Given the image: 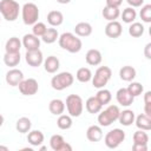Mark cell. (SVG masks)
<instances>
[{"label":"cell","instance_id":"1","mask_svg":"<svg viewBox=\"0 0 151 151\" xmlns=\"http://www.w3.org/2000/svg\"><path fill=\"white\" fill-rule=\"evenodd\" d=\"M58 41H59V46L70 53H78L83 47V42L80 38H78V35L71 32H65L61 35H59Z\"/></svg>","mask_w":151,"mask_h":151},{"label":"cell","instance_id":"2","mask_svg":"<svg viewBox=\"0 0 151 151\" xmlns=\"http://www.w3.org/2000/svg\"><path fill=\"white\" fill-rule=\"evenodd\" d=\"M20 9L21 8L15 0H0V13L7 21H15Z\"/></svg>","mask_w":151,"mask_h":151},{"label":"cell","instance_id":"3","mask_svg":"<svg viewBox=\"0 0 151 151\" xmlns=\"http://www.w3.org/2000/svg\"><path fill=\"white\" fill-rule=\"evenodd\" d=\"M120 110L117 105H109L104 111H100L98 114V123L100 126H110L113 122L118 120Z\"/></svg>","mask_w":151,"mask_h":151},{"label":"cell","instance_id":"4","mask_svg":"<svg viewBox=\"0 0 151 151\" xmlns=\"http://www.w3.org/2000/svg\"><path fill=\"white\" fill-rule=\"evenodd\" d=\"M21 18L25 25H34L39 19V8L33 2H26L21 7Z\"/></svg>","mask_w":151,"mask_h":151},{"label":"cell","instance_id":"5","mask_svg":"<svg viewBox=\"0 0 151 151\" xmlns=\"http://www.w3.org/2000/svg\"><path fill=\"white\" fill-rule=\"evenodd\" d=\"M74 81V77L71 72H60L57 76H54L51 79V86L52 88L57 91H63L67 87H70Z\"/></svg>","mask_w":151,"mask_h":151},{"label":"cell","instance_id":"6","mask_svg":"<svg viewBox=\"0 0 151 151\" xmlns=\"http://www.w3.org/2000/svg\"><path fill=\"white\" fill-rule=\"evenodd\" d=\"M65 106L71 117H79L84 110V103L80 96L78 94H68L66 98Z\"/></svg>","mask_w":151,"mask_h":151},{"label":"cell","instance_id":"7","mask_svg":"<svg viewBox=\"0 0 151 151\" xmlns=\"http://www.w3.org/2000/svg\"><path fill=\"white\" fill-rule=\"evenodd\" d=\"M112 71L109 66H100L94 72V76H92V85L96 88H103L107 81L111 79Z\"/></svg>","mask_w":151,"mask_h":151},{"label":"cell","instance_id":"8","mask_svg":"<svg viewBox=\"0 0 151 151\" xmlns=\"http://www.w3.org/2000/svg\"><path fill=\"white\" fill-rule=\"evenodd\" d=\"M124 140H125V132L122 129H113L109 131L104 137L105 145L109 149H117Z\"/></svg>","mask_w":151,"mask_h":151},{"label":"cell","instance_id":"9","mask_svg":"<svg viewBox=\"0 0 151 151\" xmlns=\"http://www.w3.org/2000/svg\"><path fill=\"white\" fill-rule=\"evenodd\" d=\"M19 91L24 96H34L39 90V84L34 78L24 79L19 85Z\"/></svg>","mask_w":151,"mask_h":151},{"label":"cell","instance_id":"10","mask_svg":"<svg viewBox=\"0 0 151 151\" xmlns=\"http://www.w3.org/2000/svg\"><path fill=\"white\" fill-rule=\"evenodd\" d=\"M50 146L53 151H71L72 146L65 142L61 134H53L50 139Z\"/></svg>","mask_w":151,"mask_h":151},{"label":"cell","instance_id":"11","mask_svg":"<svg viewBox=\"0 0 151 151\" xmlns=\"http://www.w3.org/2000/svg\"><path fill=\"white\" fill-rule=\"evenodd\" d=\"M26 63L32 67H39L44 63V55L40 50H33V51H26L25 54Z\"/></svg>","mask_w":151,"mask_h":151},{"label":"cell","instance_id":"12","mask_svg":"<svg viewBox=\"0 0 151 151\" xmlns=\"http://www.w3.org/2000/svg\"><path fill=\"white\" fill-rule=\"evenodd\" d=\"M5 80L9 86H18L24 80V73L19 68H11L6 73Z\"/></svg>","mask_w":151,"mask_h":151},{"label":"cell","instance_id":"13","mask_svg":"<svg viewBox=\"0 0 151 151\" xmlns=\"http://www.w3.org/2000/svg\"><path fill=\"white\" fill-rule=\"evenodd\" d=\"M116 99H117L118 104H120L122 106L127 107V106L132 105V103H133V100H134V97L129 92V90H127L126 87H122V88H119V90L117 91V93H116Z\"/></svg>","mask_w":151,"mask_h":151},{"label":"cell","instance_id":"14","mask_svg":"<svg viewBox=\"0 0 151 151\" xmlns=\"http://www.w3.org/2000/svg\"><path fill=\"white\" fill-rule=\"evenodd\" d=\"M123 33V27H122V24L117 20H113V21H109V24L105 26V34L109 37V38H112V39H117L122 35Z\"/></svg>","mask_w":151,"mask_h":151},{"label":"cell","instance_id":"15","mask_svg":"<svg viewBox=\"0 0 151 151\" xmlns=\"http://www.w3.org/2000/svg\"><path fill=\"white\" fill-rule=\"evenodd\" d=\"M21 44L26 48V51L39 50V47H40V38L34 35L33 33H27V34L24 35Z\"/></svg>","mask_w":151,"mask_h":151},{"label":"cell","instance_id":"16","mask_svg":"<svg viewBox=\"0 0 151 151\" xmlns=\"http://www.w3.org/2000/svg\"><path fill=\"white\" fill-rule=\"evenodd\" d=\"M86 138L92 143L100 142L101 138H103L101 126L100 125H91V126H88V129L86 130Z\"/></svg>","mask_w":151,"mask_h":151},{"label":"cell","instance_id":"17","mask_svg":"<svg viewBox=\"0 0 151 151\" xmlns=\"http://www.w3.org/2000/svg\"><path fill=\"white\" fill-rule=\"evenodd\" d=\"M85 60L88 65L91 66H97L101 63L103 60V55H101V52L97 48H91L86 52V55H85Z\"/></svg>","mask_w":151,"mask_h":151},{"label":"cell","instance_id":"18","mask_svg":"<svg viewBox=\"0 0 151 151\" xmlns=\"http://www.w3.org/2000/svg\"><path fill=\"white\" fill-rule=\"evenodd\" d=\"M60 67V61L55 55H50L44 60V68L47 73H55Z\"/></svg>","mask_w":151,"mask_h":151},{"label":"cell","instance_id":"19","mask_svg":"<svg viewBox=\"0 0 151 151\" xmlns=\"http://www.w3.org/2000/svg\"><path fill=\"white\" fill-rule=\"evenodd\" d=\"M44 133L39 130H29L28 134H27V142L32 145V146H39L44 143Z\"/></svg>","mask_w":151,"mask_h":151},{"label":"cell","instance_id":"20","mask_svg":"<svg viewBox=\"0 0 151 151\" xmlns=\"http://www.w3.org/2000/svg\"><path fill=\"white\" fill-rule=\"evenodd\" d=\"M85 107H86V111L91 114H94V113H99L101 111V103L97 99V97H90L87 98L86 103H85Z\"/></svg>","mask_w":151,"mask_h":151},{"label":"cell","instance_id":"21","mask_svg":"<svg viewBox=\"0 0 151 151\" xmlns=\"http://www.w3.org/2000/svg\"><path fill=\"white\" fill-rule=\"evenodd\" d=\"M92 26L91 24L88 22H85V21H81V22H78L76 26H74V33L78 37H88L92 34Z\"/></svg>","mask_w":151,"mask_h":151},{"label":"cell","instance_id":"22","mask_svg":"<svg viewBox=\"0 0 151 151\" xmlns=\"http://www.w3.org/2000/svg\"><path fill=\"white\" fill-rule=\"evenodd\" d=\"M48 110L54 116H60L65 111V103L61 99H52L48 104Z\"/></svg>","mask_w":151,"mask_h":151},{"label":"cell","instance_id":"23","mask_svg":"<svg viewBox=\"0 0 151 151\" xmlns=\"http://www.w3.org/2000/svg\"><path fill=\"white\" fill-rule=\"evenodd\" d=\"M134 118H136L134 117V112L132 110L127 109V110L120 111L118 120L123 126H130V125H132V123H134Z\"/></svg>","mask_w":151,"mask_h":151},{"label":"cell","instance_id":"24","mask_svg":"<svg viewBox=\"0 0 151 151\" xmlns=\"http://www.w3.org/2000/svg\"><path fill=\"white\" fill-rule=\"evenodd\" d=\"M47 22L52 27H58L64 22V15L60 11H51L47 14Z\"/></svg>","mask_w":151,"mask_h":151},{"label":"cell","instance_id":"25","mask_svg":"<svg viewBox=\"0 0 151 151\" xmlns=\"http://www.w3.org/2000/svg\"><path fill=\"white\" fill-rule=\"evenodd\" d=\"M137 76V72H136V68L132 67V66H123L120 70H119V77L122 80L124 81H132Z\"/></svg>","mask_w":151,"mask_h":151},{"label":"cell","instance_id":"26","mask_svg":"<svg viewBox=\"0 0 151 151\" xmlns=\"http://www.w3.org/2000/svg\"><path fill=\"white\" fill-rule=\"evenodd\" d=\"M134 123H136V126H137L139 130H144V131L151 130V118L147 117V116L144 114V113L138 114V116L134 118Z\"/></svg>","mask_w":151,"mask_h":151},{"label":"cell","instance_id":"27","mask_svg":"<svg viewBox=\"0 0 151 151\" xmlns=\"http://www.w3.org/2000/svg\"><path fill=\"white\" fill-rule=\"evenodd\" d=\"M22 44H21V40L17 37H12L9 38L6 44H5V50L6 52H9V53H15V52H20V48H21Z\"/></svg>","mask_w":151,"mask_h":151},{"label":"cell","instance_id":"28","mask_svg":"<svg viewBox=\"0 0 151 151\" xmlns=\"http://www.w3.org/2000/svg\"><path fill=\"white\" fill-rule=\"evenodd\" d=\"M104 19H106L107 21H113L117 20L120 15V11L118 7H111V6H105L103 12H101Z\"/></svg>","mask_w":151,"mask_h":151},{"label":"cell","instance_id":"29","mask_svg":"<svg viewBox=\"0 0 151 151\" xmlns=\"http://www.w3.org/2000/svg\"><path fill=\"white\" fill-rule=\"evenodd\" d=\"M32 127V122L27 117H21L15 123V129L20 133H28V131Z\"/></svg>","mask_w":151,"mask_h":151},{"label":"cell","instance_id":"30","mask_svg":"<svg viewBox=\"0 0 151 151\" xmlns=\"http://www.w3.org/2000/svg\"><path fill=\"white\" fill-rule=\"evenodd\" d=\"M20 52H15V53H9V52H6L5 55H4V63L6 66L8 67H14L17 66L19 63H20Z\"/></svg>","mask_w":151,"mask_h":151},{"label":"cell","instance_id":"31","mask_svg":"<svg viewBox=\"0 0 151 151\" xmlns=\"http://www.w3.org/2000/svg\"><path fill=\"white\" fill-rule=\"evenodd\" d=\"M58 38H59V33H58L57 28L51 27V28H47L46 29V32L41 37V40L44 42H46V44H53V42L57 41Z\"/></svg>","mask_w":151,"mask_h":151},{"label":"cell","instance_id":"32","mask_svg":"<svg viewBox=\"0 0 151 151\" xmlns=\"http://www.w3.org/2000/svg\"><path fill=\"white\" fill-rule=\"evenodd\" d=\"M92 76L93 74L88 67H80L76 73V78L80 83H88L92 79Z\"/></svg>","mask_w":151,"mask_h":151},{"label":"cell","instance_id":"33","mask_svg":"<svg viewBox=\"0 0 151 151\" xmlns=\"http://www.w3.org/2000/svg\"><path fill=\"white\" fill-rule=\"evenodd\" d=\"M149 134L144 130H138L133 133V144L136 145H147Z\"/></svg>","mask_w":151,"mask_h":151},{"label":"cell","instance_id":"34","mask_svg":"<svg viewBox=\"0 0 151 151\" xmlns=\"http://www.w3.org/2000/svg\"><path fill=\"white\" fill-rule=\"evenodd\" d=\"M72 117L70 114H60L59 118L57 119V125L61 130H68L72 127Z\"/></svg>","mask_w":151,"mask_h":151},{"label":"cell","instance_id":"35","mask_svg":"<svg viewBox=\"0 0 151 151\" xmlns=\"http://www.w3.org/2000/svg\"><path fill=\"white\" fill-rule=\"evenodd\" d=\"M144 29L145 27L143 26V24L140 22H131L130 27H129V34L133 38H139L144 34Z\"/></svg>","mask_w":151,"mask_h":151},{"label":"cell","instance_id":"36","mask_svg":"<svg viewBox=\"0 0 151 151\" xmlns=\"http://www.w3.org/2000/svg\"><path fill=\"white\" fill-rule=\"evenodd\" d=\"M120 15H122V19H123V21L125 24H131V22H133L136 20L137 12H136V9L133 7H126Z\"/></svg>","mask_w":151,"mask_h":151},{"label":"cell","instance_id":"37","mask_svg":"<svg viewBox=\"0 0 151 151\" xmlns=\"http://www.w3.org/2000/svg\"><path fill=\"white\" fill-rule=\"evenodd\" d=\"M96 97H97V99L101 103V105L104 106V105H107L110 101H111V99H112V94H111V92L109 91V90H106V88H99V91L97 92V94H96Z\"/></svg>","mask_w":151,"mask_h":151},{"label":"cell","instance_id":"38","mask_svg":"<svg viewBox=\"0 0 151 151\" xmlns=\"http://www.w3.org/2000/svg\"><path fill=\"white\" fill-rule=\"evenodd\" d=\"M126 88L129 90V92H130L133 97H138V96H140V94L143 93V91H144L143 85H142L140 83H138V81H131V84H130Z\"/></svg>","mask_w":151,"mask_h":151},{"label":"cell","instance_id":"39","mask_svg":"<svg viewBox=\"0 0 151 151\" xmlns=\"http://www.w3.org/2000/svg\"><path fill=\"white\" fill-rule=\"evenodd\" d=\"M139 17L144 22H151V5L150 4L142 6Z\"/></svg>","mask_w":151,"mask_h":151},{"label":"cell","instance_id":"40","mask_svg":"<svg viewBox=\"0 0 151 151\" xmlns=\"http://www.w3.org/2000/svg\"><path fill=\"white\" fill-rule=\"evenodd\" d=\"M33 27H32V33L34 34V35H37V37H42L44 35V33L46 32V29H47V26L44 24V22H39V21H37L34 25H32Z\"/></svg>","mask_w":151,"mask_h":151},{"label":"cell","instance_id":"41","mask_svg":"<svg viewBox=\"0 0 151 151\" xmlns=\"http://www.w3.org/2000/svg\"><path fill=\"white\" fill-rule=\"evenodd\" d=\"M126 2L130 5V7H140L144 4V0H126Z\"/></svg>","mask_w":151,"mask_h":151},{"label":"cell","instance_id":"42","mask_svg":"<svg viewBox=\"0 0 151 151\" xmlns=\"http://www.w3.org/2000/svg\"><path fill=\"white\" fill-rule=\"evenodd\" d=\"M123 4V0H106V6H111V7H118Z\"/></svg>","mask_w":151,"mask_h":151},{"label":"cell","instance_id":"43","mask_svg":"<svg viewBox=\"0 0 151 151\" xmlns=\"http://www.w3.org/2000/svg\"><path fill=\"white\" fill-rule=\"evenodd\" d=\"M144 114L151 118V103H144Z\"/></svg>","mask_w":151,"mask_h":151},{"label":"cell","instance_id":"44","mask_svg":"<svg viewBox=\"0 0 151 151\" xmlns=\"http://www.w3.org/2000/svg\"><path fill=\"white\" fill-rule=\"evenodd\" d=\"M132 150L133 151H146L147 150V145H132Z\"/></svg>","mask_w":151,"mask_h":151},{"label":"cell","instance_id":"45","mask_svg":"<svg viewBox=\"0 0 151 151\" xmlns=\"http://www.w3.org/2000/svg\"><path fill=\"white\" fill-rule=\"evenodd\" d=\"M150 48H151V42L146 44V46H145V50H144V54H145V58H146V59H151V54H150Z\"/></svg>","mask_w":151,"mask_h":151},{"label":"cell","instance_id":"46","mask_svg":"<svg viewBox=\"0 0 151 151\" xmlns=\"http://www.w3.org/2000/svg\"><path fill=\"white\" fill-rule=\"evenodd\" d=\"M57 2H59L61 5H66V4H70L71 0H57Z\"/></svg>","mask_w":151,"mask_h":151},{"label":"cell","instance_id":"47","mask_svg":"<svg viewBox=\"0 0 151 151\" xmlns=\"http://www.w3.org/2000/svg\"><path fill=\"white\" fill-rule=\"evenodd\" d=\"M4 122H5V119H4V116L0 113V127L2 126V124H4Z\"/></svg>","mask_w":151,"mask_h":151},{"label":"cell","instance_id":"48","mask_svg":"<svg viewBox=\"0 0 151 151\" xmlns=\"http://www.w3.org/2000/svg\"><path fill=\"white\" fill-rule=\"evenodd\" d=\"M0 150H4V151H8V147H7V146H4V145H0Z\"/></svg>","mask_w":151,"mask_h":151}]
</instances>
